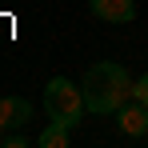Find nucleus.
<instances>
[{"label": "nucleus", "instance_id": "39448f33", "mask_svg": "<svg viewBox=\"0 0 148 148\" xmlns=\"http://www.w3.org/2000/svg\"><path fill=\"white\" fill-rule=\"evenodd\" d=\"M32 120V104L24 96H0V124L4 128H24Z\"/></svg>", "mask_w": 148, "mask_h": 148}, {"label": "nucleus", "instance_id": "0eeeda50", "mask_svg": "<svg viewBox=\"0 0 148 148\" xmlns=\"http://www.w3.org/2000/svg\"><path fill=\"white\" fill-rule=\"evenodd\" d=\"M132 100H140V104H148V76H140V80L132 84Z\"/></svg>", "mask_w": 148, "mask_h": 148}, {"label": "nucleus", "instance_id": "7ed1b4c3", "mask_svg": "<svg viewBox=\"0 0 148 148\" xmlns=\"http://www.w3.org/2000/svg\"><path fill=\"white\" fill-rule=\"evenodd\" d=\"M116 128H120L128 140H144V136H148V104L128 100L120 112H116Z\"/></svg>", "mask_w": 148, "mask_h": 148}, {"label": "nucleus", "instance_id": "423d86ee", "mask_svg": "<svg viewBox=\"0 0 148 148\" xmlns=\"http://www.w3.org/2000/svg\"><path fill=\"white\" fill-rule=\"evenodd\" d=\"M68 132H72V128H68L64 120H52L48 128L36 136V144L40 148H68Z\"/></svg>", "mask_w": 148, "mask_h": 148}, {"label": "nucleus", "instance_id": "f257e3e1", "mask_svg": "<svg viewBox=\"0 0 148 148\" xmlns=\"http://www.w3.org/2000/svg\"><path fill=\"white\" fill-rule=\"evenodd\" d=\"M80 88H84V104H88V112L92 116H116L124 104L132 100V80L124 72L120 64H112V60H100L92 64L84 80H80Z\"/></svg>", "mask_w": 148, "mask_h": 148}, {"label": "nucleus", "instance_id": "6e6552de", "mask_svg": "<svg viewBox=\"0 0 148 148\" xmlns=\"http://www.w3.org/2000/svg\"><path fill=\"white\" fill-rule=\"evenodd\" d=\"M4 132H8V128H4V124H0V144H4Z\"/></svg>", "mask_w": 148, "mask_h": 148}, {"label": "nucleus", "instance_id": "20e7f679", "mask_svg": "<svg viewBox=\"0 0 148 148\" xmlns=\"http://www.w3.org/2000/svg\"><path fill=\"white\" fill-rule=\"evenodd\" d=\"M88 8L104 24H132V16H136V4L132 0H88Z\"/></svg>", "mask_w": 148, "mask_h": 148}, {"label": "nucleus", "instance_id": "f03ea898", "mask_svg": "<svg viewBox=\"0 0 148 148\" xmlns=\"http://www.w3.org/2000/svg\"><path fill=\"white\" fill-rule=\"evenodd\" d=\"M44 112H48V120H64L68 128H76L84 120V112H88L84 88L72 84V80H64V76L48 80V88H44Z\"/></svg>", "mask_w": 148, "mask_h": 148}]
</instances>
